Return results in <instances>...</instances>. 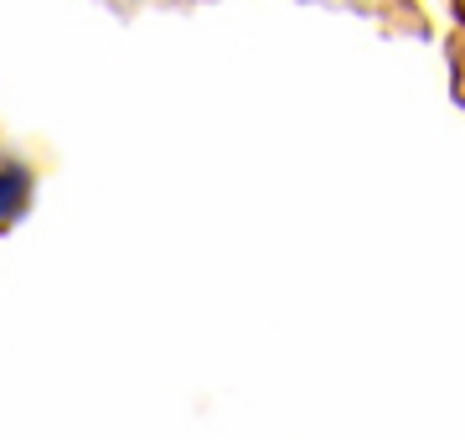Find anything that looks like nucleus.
Returning a JSON list of instances; mask_svg holds the SVG:
<instances>
[{"label": "nucleus", "mask_w": 465, "mask_h": 440, "mask_svg": "<svg viewBox=\"0 0 465 440\" xmlns=\"http://www.w3.org/2000/svg\"><path fill=\"white\" fill-rule=\"evenodd\" d=\"M32 192H36V182H32V171L21 166V161H0V223H11V218H21L26 207H32Z\"/></svg>", "instance_id": "nucleus-1"}]
</instances>
